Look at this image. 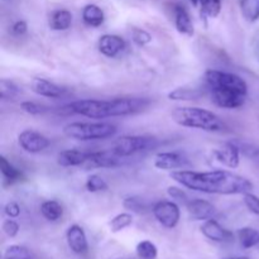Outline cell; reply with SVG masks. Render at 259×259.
I'll return each mask as SVG.
<instances>
[{
    "mask_svg": "<svg viewBox=\"0 0 259 259\" xmlns=\"http://www.w3.org/2000/svg\"><path fill=\"white\" fill-rule=\"evenodd\" d=\"M171 179L184 187L204 194L245 195L252 192L253 184L245 177L224 169L209 172L175 171Z\"/></svg>",
    "mask_w": 259,
    "mask_h": 259,
    "instance_id": "6da1fadb",
    "label": "cell"
},
{
    "mask_svg": "<svg viewBox=\"0 0 259 259\" xmlns=\"http://www.w3.org/2000/svg\"><path fill=\"white\" fill-rule=\"evenodd\" d=\"M151 101L143 98H118L110 100L83 99L68 104V111L91 119L134 115L146 110Z\"/></svg>",
    "mask_w": 259,
    "mask_h": 259,
    "instance_id": "7a4b0ae2",
    "label": "cell"
},
{
    "mask_svg": "<svg viewBox=\"0 0 259 259\" xmlns=\"http://www.w3.org/2000/svg\"><path fill=\"white\" fill-rule=\"evenodd\" d=\"M171 116L175 123L185 128L200 129L212 133H219L227 129V124L219 115L204 108L181 106L175 109Z\"/></svg>",
    "mask_w": 259,
    "mask_h": 259,
    "instance_id": "3957f363",
    "label": "cell"
},
{
    "mask_svg": "<svg viewBox=\"0 0 259 259\" xmlns=\"http://www.w3.org/2000/svg\"><path fill=\"white\" fill-rule=\"evenodd\" d=\"M118 132L114 124L110 123H71L63 128V134L75 141H98L114 137Z\"/></svg>",
    "mask_w": 259,
    "mask_h": 259,
    "instance_id": "277c9868",
    "label": "cell"
},
{
    "mask_svg": "<svg viewBox=\"0 0 259 259\" xmlns=\"http://www.w3.org/2000/svg\"><path fill=\"white\" fill-rule=\"evenodd\" d=\"M159 146L158 139L149 136H124L114 142L113 149L118 156L126 158L141 152L151 151Z\"/></svg>",
    "mask_w": 259,
    "mask_h": 259,
    "instance_id": "5b68a950",
    "label": "cell"
},
{
    "mask_svg": "<svg viewBox=\"0 0 259 259\" xmlns=\"http://www.w3.org/2000/svg\"><path fill=\"white\" fill-rule=\"evenodd\" d=\"M205 81L210 89L214 88H228L235 89L242 93L248 94V85L240 76L235 73L223 72L218 70H207L204 75Z\"/></svg>",
    "mask_w": 259,
    "mask_h": 259,
    "instance_id": "8992f818",
    "label": "cell"
},
{
    "mask_svg": "<svg viewBox=\"0 0 259 259\" xmlns=\"http://www.w3.org/2000/svg\"><path fill=\"white\" fill-rule=\"evenodd\" d=\"M211 90V101L222 109H238L245 104L247 94L235 89L214 88Z\"/></svg>",
    "mask_w": 259,
    "mask_h": 259,
    "instance_id": "52a82bcc",
    "label": "cell"
},
{
    "mask_svg": "<svg viewBox=\"0 0 259 259\" xmlns=\"http://www.w3.org/2000/svg\"><path fill=\"white\" fill-rule=\"evenodd\" d=\"M154 218L162 227L167 229H172L176 227L181 218V211L177 202L169 201V200H161L156 202L152 207Z\"/></svg>",
    "mask_w": 259,
    "mask_h": 259,
    "instance_id": "ba28073f",
    "label": "cell"
},
{
    "mask_svg": "<svg viewBox=\"0 0 259 259\" xmlns=\"http://www.w3.org/2000/svg\"><path fill=\"white\" fill-rule=\"evenodd\" d=\"M123 157L118 156L113 149L108 151L90 152L89 158L82 164V168L94 169V168H114L123 164Z\"/></svg>",
    "mask_w": 259,
    "mask_h": 259,
    "instance_id": "9c48e42d",
    "label": "cell"
},
{
    "mask_svg": "<svg viewBox=\"0 0 259 259\" xmlns=\"http://www.w3.org/2000/svg\"><path fill=\"white\" fill-rule=\"evenodd\" d=\"M19 146L28 153H39L48 148L51 141L38 132L32 131V129H25L18 137Z\"/></svg>",
    "mask_w": 259,
    "mask_h": 259,
    "instance_id": "30bf717a",
    "label": "cell"
},
{
    "mask_svg": "<svg viewBox=\"0 0 259 259\" xmlns=\"http://www.w3.org/2000/svg\"><path fill=\"white\" fill-rule=\"evenodd\" d=\"M240 148L237 143H225L222 148H218L212 152L218 162L223 163L229 168H237L240 163Z\"/></svg>",
    "mask_w": 259,
    "mask_h": 259,
    "instance_id": "8fae6325",
    "label": "cell"
},
{
    "mask_svg": "<svg viewBox=\"0 0 259 259\" xmlns=\"http://www.w3.org/2000/svg\"><path fill=\"white\" fill-rule=\"evenodd\" d=\"M189 163L187 158L181 152H162L154 158V167L158 169H176L182 168Z\"/></svg>",
    "mask_w": 259,
    "mask_h": 259,
    "instance_id": "7c38bea8",
    "label": "cell"
},
{
    "mask_svg": "<svg viewBox=\"0 0 259 259\" xmlns=\"http://www.w3.org/2000/svg\"><path fill=\"white\" fill-rule=\"evenodd\" d=\"M202 234L207 238V239L212 240V242H218V243H227V242H232L234 235H233L232 232H229L228 229L223 228L217 220L214 219H209L201 225L200 228Z\"/></svg>",
    "mask_w": 259,
    "mask_h": 259,
    "instance_id": "4fadbf2b",
    "label": "cell"
},
{
    "mask_svg": "<svg viewBox=\"0 0 259 259\" xmlns=\"http://www.w3.org/2000/svg\"><path fill=\"white\" fill-rule=\"evenodd\" d=\"M66 239L70 249L76 254H85L89 249L88 238L82 228L77 224L71 225L66 233Z\"/></svg>",
    "mask_w": 259,
    "mask_h": 259,
    "instance_id": "5bb4252c",
    "label": "cell"
},
{
    "mask_svg": "<svg viewBox=\"0 0 259 259\" xmlns=\"http://www.w3.org/2000/svg\"><path fill=\"white\" fill-rule=\"evenodd\" d=\"M30 90L37 95L50 99H58L65 95L66 93L63 88L40 77H34L30 81Z\"/></svg>",
    "mask_w": 259,
    "mask_h": 259,
    "instance_id": "9a60e30c",
    "label": "cell"
},
{
    "mask_svg": "<svg viewBox=\"0 0 259 259\" xmlns=\"http://www.w3.org/2000/svg\"><path fill=\"white\" fill-rule=\"evenodd\" d=\"M126 43L120 35L104 34L99 39V51L106 57H116L121 51H124Z\"/></svg>",
    "mask_w": 259,
    "mask_h": 259,
    "instance_id": "2e32d148",
    "label": "cell"
},
{
    "mask_svg": "<svg viewBox=\"0 0 259 259\" xmlns=\"http://www.w3.org/2000/svg\"><path fill=\"white\" fill-rule=\"evenodd\" d=\"M190 217L194 220H209L212 219V217L217 212V207L211 202L206 201L202 199L191 200L187 205Z\"/></svg>",
    "mask_w": 259,
    "mask_h": 259,
    "instance_id": "e0dca14e",
    "label": "cell"
},
{
    "mask_svg": "<svg viewBox=\"0 0 259 259\" xmlns=\"http://www.w3.org/2000/svg\"><path fill=\"white\" fill-rule=\"evenodd\" d=\"M175 25H176L177 32L181 33V34L187 35V37L194 35V23H192L191 17H190L189 12L184 5L177 4L175 7Z\"/></svg>",
    "mask_w": 259,
    "mask_h": 259,
    "instance_id": "ac0fdd59",
    "label": "cell"
},
{
    "mask_svg": "<svg viewBox=\"0 0 259 259\" xmlns=\"http://www.w3.org/2000/svg\"><path fill=\"white\" fill-rule=\"evenodd\" d=\"M90 152L78 151V149H66L58 153L57 163L61 167H77L82 166L89 158Z\"/></svg>",
    "mask_w": 259,
    "mask_h": 259,
    "instance_id": "d6986e66",
    "label": "cell"
},
{
    "mask_svg": "<svg viewBox=\"0 0 259 259\" xmlns=\"http://www.w3.org/2000/svg\"><path fill=\"white\" fill-rule=\"evenodd\" d=\"M72 24V14L66 9L56 10L50 17V27L53 30H67Z\"/></svg>",
    "mask_w": 259,
    "mask_h": 259,
    "instance_id": "ffe728a7",
    "label": "cell"
},
{
    "mask_svg": "<svg viewBox=\"0 0 259 259\" xmlns=\"http://www.w3.org/2000/svg\"><path fill=\"white\" fill-rule=\"evenodd\" d=\"M206 94L201 88H179L168 94L169 100H199Z\"/></svg>",
    "mask_w": 259,
    "mask_h": 259,
    "instance_id": "44dd1931",
    "label": "cell"
},
{
    "mask_svg": "<svg viewBox=\"0 0 259 259\" xmlns=\"http://www.w3.org/2000/svg\"><path fill=\"white\" fill-rule=\"evenodd\" d=\"M82 19L90 27H100L104 23V12L95 4H88L82 9Z\"/></svg>",
    "mask_w": 259,
    "mask_h": 259,
    "instance_id": "7402d4cb",
    "label": "cell"
},
{
    "mask_svg": "<svg viewBox=\"0 0 259 259\" xmlns=\"http://www.w3.org/2000/svg\"><path fill=\"white\" fill-rule=\"evenodd\" d=\"M40 214L48 222H57V220H60L62 218L63 209L58 201H56V200H48V201H45L40 205Z\"/></svg>",
    "mask_w": 259,
    "mask_h": 259,
    "instance_id": "603a6c76",
    "label": "cell"
},
{
    "mask_svg": "<svg viewBox=\"0 0 259 259\" xmlns=\"http://www.w3.org/2000/svg\"><path fill=\"white\" fill-rule=\"evenodd\" d=\"M237 234L240 244L244 249H250V248L259 244V230L254 229V228H240Z\"/></svg>",
    "mask_w": 259,
    "mask_h": 259,
    "instance_id": "cb8c5ba5",
    "label": "cell"
},
{
    "mask_svg": "<svg viewBox=\"0 0 259 259\" xmlns=\"http://www.w3.org/2000/svg\"><path fill=\"white\" fill-rule=\"evenodd\" d=\"M240 9L243 17L248 22L253 23L259 19V0H242Z\"/></svg>",
    "mask_w": 259,
    "mask_h": 259,
    "instance_id": "d4e9b609",
    "label": "cell"
},
{
    "mask_svg": "<svg viewBox=\"0 0 259 259\" xmlns=\"http://www.w3.org/2000/svg\"><path fill=\"white\" fill-rule=\"evenodd\" d=\"M132 223H133V217L129 212H121V214L115 215L113 219L109 223V228H110L111 233H119L121 230L126 229L128 227H131Z\"/></svg>",
    "mask_w": 259,
    "mask_h": 259,
    "instance_id": "484cf974",
    "label": "cell"
},
{
    "mask_svg": "<svg viewBox=\"0 0 259 259\" xmlns=\"http://www.w3.org/2000/svg\"><path fill=\"white\" fill-rule=\"evenodd\" d=\"M136 252L139 259H157V255H158V249L151 240L139 242L137 244Z\"/></svg>",
    "mask_w": 259,
    "mask_h": 259,
    "instance_id": "4316f807",
    "label": "cell"
},
{
    "mask_svg": "<svg viewBox=\"0 0 259 259\" xmlns=\"http://www.w3.org/2000/svg\"><path fill=\"white\" fill-rule=\"evenodd\" d=\"M0 169H2V174L3 176H4V179L7 180L8 182H10V184L18 181V180L22 179L23 176L22 172L18 168H15L5 157H2V158H0Z\"/></svg>",
    "mask_w": 259,
    "mask_h": 259,
    "instance_id": "83f0119b",
    "label": "cell"
},
{
    "mask_svg": "<svg viewBox=\"0 0 259 259\" xmlns=\"http://www.w3.org/2000/svg\"><path fill=\"white\" fill-rule=\"evenodd\" d=\"M4 259H33V253L24 245H10L5 250Z\"/></svg>",
    "mask_w": 259,
    "mask_h": 259,
    "instance_id": "f1b7e54d",
    "label": "cell"
},
{
    "mask_svg": "<svg viewBox=\"0 0 259 259\" xmlns=\"http://www.w3.org/2000/svg\"><path fill=\"white\" fill-rule=\"evenodd\" d=\"M201 13L209 18H217L222 10V0H199Z\"/></svg>",
    "mask_w": 259,
    "mask_h": 259,
    "instance_id": "f546056e",
    "label": "cell"
},
{
    "mask_svg": "<svg viewBox=\"0 0 259 259\" xmlns=\"http://www.w3.org/2000/svg\"><path fill=\"white\" fill-rule=\"evenodd\" d=\"M20 90L13 81L7 80V78H2L0 80V98L3 100H8V99H14L19 95Z\"/></svg>",
    "mask_w": 259,
    "mask_h": 259,
    "instance_id": "4dcf8cb0",
    "label": "cell"
},
{
    "mask_svg": "<svg viewBox=\"0 0 259 259\" xmlns=\"http://www.w3.org/2000/svg\"><path fill=\"white\" fill-rule=\"evenodd\" d=\"M85 187L89 192L106 191L109 189L105 180L99 176V175H91V176H89V179L86 180Z\"/></svg>",
    "mask_w": 259,
    "mask_h": 259,
    "instance_id": "1f68e13d",
    "label": "cell"
},
{
    "mask_svg": "<svg viewBox=\"0 0 259 259\" xmlns=\"http://www.w3.org/2000/svg\"><path fill=\"white\" fill-rule=\"evenodd\" d=\"M123 206L126 210H131V211L137 212V214H142L147 210V205L141 197L138 196H129L125 197L123 201Z\"/></svg>",
    "mask_w": 259,
    "mask_h": 259,
    "instance_id": "d6a6232c",
    "label": "cell"
},
{
    "mask_svg": "<svg viewBox=\"0 0 259 259\" xmlns=\"http://www.w3.org/2000/svg\"><path fill=\"white\" fill-rule=\"evenodd\" d=\"M167 194H168V196L171 197L172 200H175V202L186 205V206L189 205L190 202L189 196H187L186 192H185L182 189H180V187H176V186L168 187V189H167Z\"/></svg>",
    "mask_w": 259,
    "mask_h": 259,
    "instance_id": "836d02e7",
    "label": "cell"
},
{
    "mask_svg": "<svg viewBox=\"0 0 259 259\" xmlns=\"http://www.w3.org/2000/svg\"><path fill=\"white\" fill-rule=\"evenodd\" d=\"M132 38H133V42L138 46H146L152 40V35L147 30L141 29V28H134Z\"/></svg>",
    "mask_w": 259,
    "mask_h": 259,
    "instance_id": "e575fe53",
    "label": "cell"
},
{
    "mask_svg": "<svg viewBox=\"0 0 259 259\" xmlns=\"http://www.w3.org/2000/svg\"><path fill=\"white\" fill-rule=\"evenodd\" d=\"M243 201H244L245 206L248 207L250 212L258 215L259 217V197L257 195L248 192V194L243 195Z\"/></svg>",
    "mask_w": 259,
    "mask_h": 259,
    "instance_id": "d590c367",
    "label": "cell"
},
{
    "mask_svg": "<svg viewBox=\"0 0 259 259\" xmlns=\"http://www.w3.org/2000/svg\"><path fill=\"white\" fill-rule=\"evenodd\" d=\"M20 108H22L23 111L30 114V115H39V114H42L46 110L42 105L34 103V101H23L20 104Z\"/></svg>",
    "mask_w": 259,
    "mask_h": 259,
    "instance_id": "8d00e7d4",
    "label": "cell"
},
{
    "mask_svg": "<svg viewBox=\"0 0 259 259\" xmlns=\"http://www.w3.org/2000/svg\"><path fill=\"white\" fill-rule=\"evenodd\" d=\"M3 230H4V233L9 238H14L19 233V224L15 220H12V218H10V219L5 220L3 223Z\"/></svg>",
    "mask_w": 259,
    "mask_h": 259,
    "instance_id": "74e56055",
    "label": "cell"
},
{
    "mask_svg": "<svg viewBox=\"0 0 259 259\" xmlns=\"http://www.w3.org/2000/svg\"><path fill=\"white\" fill-rule=\"evenodd\" d=\"M4 211H5V215H7V217L12 218V219H13V218L19 217L20 207H19V205H18L15 201H10V202H8L7 205H5Z\"/></svg>",
    "mask_w": 259,
    "mask_h": 259,
    "instance_id": "f35d334b",
    "label": "cell"
},
{
    "mask_svg": "<svg viewBox=\"0 0 259 259\" xmlns=\"http://www.w3.org/2000/svg\"><path fill=\"white\" fill-rule=\"evenodd\" d=\"M12 30H13V33H14V34L23 35L24 33H27V30H28L27 22H24V20H18V22L14 23Z\"/></svg>",
    "mask_w": 259,
    "mask_h": 259,
    "instance_id": "ab89813d",
    "label": "cell"
},
{
    "mask_svg": "<svg viewBox=\"0 0 259 259\" xmlns=\"http://www.w3.org/2000/svg\"><path fill=\"white\" fill-rule=\"evenodd\" d=\"M223 259H250L248 257H228V258H223Z\"/></svg>",
    "mask_w": 259,
    "mask_h": 259,
    "instance_id": "60d3db41",
    "label": "cell"
},
{
    "mask_svg": "<svg viewBox=\"0 0 259 259\" xmlns=\"http://www.w3.org/2000/svg\"><path fill=\"white\" fill-rule=\"evenodd\" d=\"M191 3L194 5H197V4H199V0H191Z\"/></svg>",
    "mask_w": 259,
    "mask_h": 259,
    "instance_id": "b9f144b4",
    "label": "cell"
},
{
    "mask_svg": "<svg viewBox=\"0 0 259 259\" xmlns=\"http://www.w3.org/2000/svg\"><path fill=\"white\" fill-rule=\"evenodd\" d=\"M115 259H134V258H129V257H120V258H115Z\"/></svg>",
    "mask_w": 259,
    "mask_h": 259,
    "instance_id": "7bdbcfd3",
    "label": "cell"
}]
</instances>
